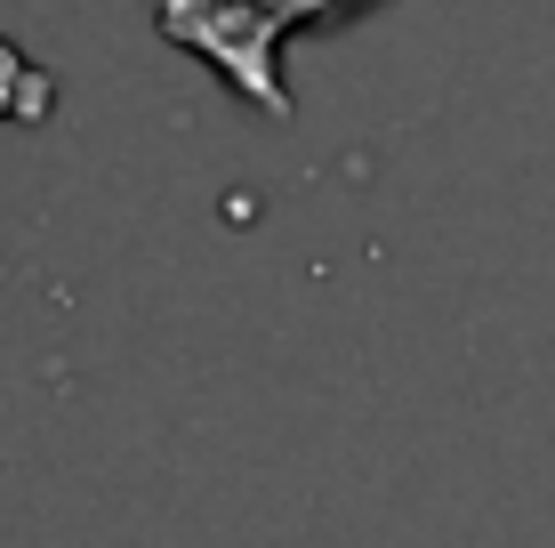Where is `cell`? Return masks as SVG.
I'll return each instance as SVG.
<instances>
[{
	"label": "cell",
	"instance_id": "obj_1",
	"mask_svg": "<svg viewBox=\"0 0 555 548\" xmlns=\"http://www.w3.org/2000/svg\"><path fill=\"white\" fill-rule=\"evenodd\" d=\"M49 105H56V81L16 41H0V122H41Z\"/></svg>",
	"mask_w": 555,
	"mask_h": 548
}]
</instances>
